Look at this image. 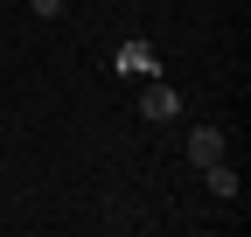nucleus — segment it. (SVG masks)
Wrapping results in <instances>:
<instances>
[{"label":"nucleus","instance_id":"1","mask_svg":"<svg viewBox=\"0 0 251 237\" xmlns=\"http://www.w3.org/2000/svg\"><path fill=\"white\" fill-rule=\"evenodd\" d=\"M175 112H181V98H175V84H161V77H147V91H140V118H147V126H168Z\"/></svg>","mask_w":251,"mask_h":237},{"label":"nucleus","instance_id":"2","mask_svg":"<svg viewBox=\"0 0 251 237\" xmlns=\"http://www.w3.org/2000/svg\"><path fill=\"white\" fill-rule=\"evenodd\" d=\"M188 161H196V167L224 161V126H196V133H188Z\"/></svg>","mask_w":251,"mask_h":237},{"label":"nucleus","instance_id":"3","mask_svg":"<svg viewBox=\"0 0 251 237\" xmlns=\"http://www.w3.org/2000/svg\"><path fill=\"white\" fill-rule=\"evenodd\" d=\"M202 182H209L216 202H237V167H230V161H209V167H202Z\"/></svg>","mask_w":251,"mask_h":237},{"label":"nucleus","instance_id":"4","mask_svg":"<svg viewBox=\"0 0 251 237\" xmlns=\"http://www.w3.org/2000/svg\"><path fill=\"white\" fill-rule=\"evenodd\" d=\"M126 70H133V77H161V70H153V49H147V42H126V49H119V77H126Z\"/></svg>","mask_w":251,"mask_h":237},{"label":"nucleus","instance_id":"5","mask_svg":"<svg viewBox=\"0 0 251 237\" xmlns=\"http://www.w3.org/2000/svg\"><path fill=\"white\" fill-rule=\"evenodd\" d=\"M28 7H35V14L49 21V14H63V0H28Z\"/></svg>","mask_w":251,"mask_h":237}]
</instances>
